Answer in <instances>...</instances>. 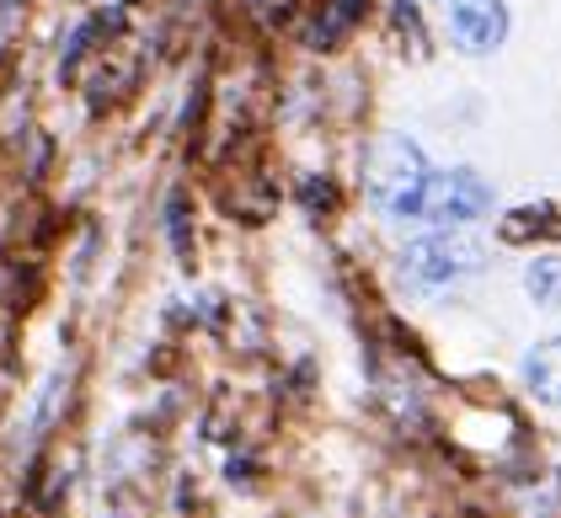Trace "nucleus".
Here are the masks:
<instances>
[{
	"mask_svg": "<svg viewBox=\"0 0 561 518\" xmlns=\"http://www.w3.org/2000/svg\"><path fill=\"white\" fill-rule=\"evenodd\" d=\"M433 161L423 139L407 129H375L358 139V161H353V187L364 198L369 219L380 230L412 235L423 230V193H428Z\"/></svg>",
	"mask_w": 561,
	"mask_h": 518,
	"instance_id": "nucleus-1",
	"label": "nucleus"
},
{
	"mask_svg": "<svg viewBox=\"0 0 561 518\" xmlns=\"http://www.w3.org/2000/svg\"><path fill=\"white\" fill-rule=\"evenodd\" d=\"M492 252L481 230H412L390 246V284L407 304H449L492 273Z\"/></svg>",
	"mask_w": 561,
	"mask_h": 518,
	"instance_id": "nucleus-2",
	"label": "nucleus"
},
{
	"mask_svg": "<svg viewBox=\"0 0 561 518\" xmlns=\"http://www.w3.org/2000/svg\"><path fill=\"white\" fill-rule=\"evenodd\" d=\"M486 219H497L492 176L476 172L471 161L433 166L428 193H423V230H476Z\"/></svg>",
	"mask_w": 561,
	"mask_h": 518,
	"instance_id": "nucleus-3",
	"label": "nucleus"
},
{
	"mask_svg": "<svg viewBox=\"0 0 561 518\" xmlns=\"http://www.w3.org/2000/svg\"><path fill=\"white\" fill-rule=\"evenodd\" d=\"M438 44L460 59H497L514 38V5L508 0H428Z\"/></svg>",
	"mask_w": 561,
	"mask_h": 518,
	"instance_id": "nucleus-4",
	"label": "nucleus"
},
{
	"mask_svg": "<svg viewBox=\"0 0 561 518\" xmlns=\"http://www.w3.org/2000/svg\"><path fill=\"white\" fill-rule=\"evenodd\" d=\"M380 5H386V0H310V11H305V22H300V48L310 59L343 54V48L369 27V16H375Z\"/></svg>",
	"mask_w": 561,
	"mask_h": 518,
	"instance_id": "nucleus-5",
	"label": "nucleus"
},
{
	"mask_svg": "<svg viewBox=\"0 0 561 518\" xmlns=\"http://www.w3.org/2000/svg\"><path fill=\"white\" fill-rule=\"evenodd\" d=\"M492 246L497 252H551L561 246V204L557 198H518L503 204L492 219Z\"/></svg>",
	"mask_w": 561,
	"mask_h": 518,
	"instance_id": "nucleus-6",
	"label": "nucleus"
},
{
	"mask_svg": "<svg viewBox=\"0 0 561 518\" xmlns=\"http://www.w3.org/2000/svg\"><path fill=\"white\" fill-rule=\"evenodd\" d=\"M380 22H386V38L396 48V59L407 65H428L438 54V27H433V5L428 0H386L380 5Z\"/></svg>",
	"mask_w": 561,
	"mask_h": 518,
	"instance_id": "nucleus-7",
	"label": "nucleus"
},
{
	"mask_svg": "<svg viewBox=\"0 0 561 518\" xmlns=\"http://www.w3.org/2000/svg\"><path fill=\"white\" fill-rule=\"evenodd\" d=\"M518 390L535 412H561V332L535 337L518 353Z\"/></svg>",
	"mask_w": 561,
	"mask_h": 518,
	"instance_id": "nucleus-8",
	"label": "nucleus"
},
{
	"mask_svg": "<svg viewBox=\"0 0 561 518\" xmlns=\"http://www.w3.org/2000/svg\"><path fill=\"white\" fill-rule=\"evenodd\" d=\"M289 204H295L310 225L327 230V225H337V219L353 209V187H347L332 166H305V172L295 176V187H289Z\"/></svg>",
	"mask_w": 561,
	"mask_h": 518,
	"instance_id": "nucleus-9",
	"label": "nucleus"
},
{
	"mask_svg": "<svg viewBox=\"0 0 561 518\" xmlns=\"http://www.w3.org/2000/svg\"><path fill=\"white\" fill-rule=\"evenodd\" d=\"M518 289H524V300L535 304V310L561 315V246H551V252H529L524 267H518Z\"/></svg>",
	"mask_w": 561,
	"mask_h": 518,
	"instance_id": "nucleus-10",
	"label": "nucleus"
},
{
	"mask_svg": "<svg viewBox=\"0 0 561 518\" xmlns=\"http://www.w3.org/2000/svg\"><path fill=\"white\" fill-rule=\"evenodd\" d=\"M161 225H167V241H172L176 262H182V267H193V257H198V219H193V198H187L182 187L167 193V204H161Z\"/></svg>",
	"mask_w": 561,
	"mask_h": 518,
	"instance_id": "nucleus-11",
	"label": "nucleus"
},
{
	"mask_svg": "<svg viewBox=\"0 0 561 518\" xmlns=\"http://www.w3.org/2000/svg\"><path fill=\"white\" fill-rule=\"evenodd\" d=\"M113 5H124V11H129V5H139V0H113Z\"/></svg>",
	"mask_w": 561,
	"mask_h": 518,
	"instance_id": "nucleus-12",
	"label": "nucleus"
}]
</instances>
